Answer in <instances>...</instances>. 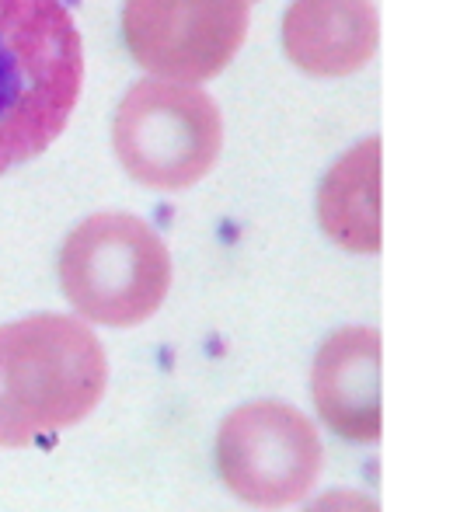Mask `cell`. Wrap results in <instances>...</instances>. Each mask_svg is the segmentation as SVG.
I'll return each instance as SVG.
<instances>
[{
    "label": "cell",
    "instance_id": "cell-3",
    "mask_svg": "<svg viewBox=\"0 0 474 512\" xmlns=\"http://www.w3.org/2000/svg\"><path fill=\"white\" fill-rule=\"evenodd\" d=\"M63 297L105 328H136L171 290V255L157 230L129 213H95L60 251Z\"/></svg>",
    "mask_w": 474,
    "mask_h": 512
},
{
    "label": "cell",
    "instance_id": "cell-8",
    "mask_svg": "<svg viewBox=\"0 0 474 512\" xmlns=\"http://www.w3.org/2000/svg\"><path fill=\"white\" fill-rule=\"evenodd\" d=\"M377 32L370 0H293L283 18V49L304 74L346 77L373 60Z\"/></svg>",
    "mask_w": 474,
    "mask_h": 512
},
{
    "label": "cell",
    "instance_id": "cell-4",
    "mask_svg": "<svg viewBox=\"0 0 474 512\" xmlns=\"http://www.w3.org/2000/svg\"><path fill=\"white\" fill-rule=\"evenodd\" d=\"M116 157L133 182L178 192L213 171L224 143L220 108L206 91L182 81H140L112 122Z\"/></svg>",
    "mask_w": 474,
    "mask_h": 512
},
{
    "label": "cell",
    "instance_id": "cell-7",
    "mask_svg": "<svg viewBox=\"0 0 474 512\" xmlns=\"http://www.w3.org/2000/svg\"><path fill=\"white\" fill-rule=\"evenodd\" d=\"M311 394L328 429L353 443L380 439V331L342 328L314 356Z\"/></svg>",
    "mask_w": 474,
    "mask_h": 512
},
{
    "label": "cell",
    "instance_id": "cell-6",
    "mask_svg": "<svg viewBox=\"0 0 474 512\" xmlns=\"http://www.w3.org/2000/svg\"><path fill=\"white\" fill-rule=\"evenodd\" d=\"M122 35L147 74L203 84L241 49L248 0H126Z\"/></svg>",
    "mask_w": 474,
    "mask_h": 512
},
{
    "label": "cell",
    "instance_id": "cell-5",
    "mask_svg": "<svg viewBox=\"0 0 474 512\" xmlns=\"http://www.w3.org/2000/svg\"><path fill=\"white\" fill-rule=\"evenodd\" d=\"M224 485L255 509H286L307 499L325 467V446L304 411L283 401L234 408L217 432Z\"/></svg>",
    "mask_w": 474,
    "mask_h": 512
},
{
    "label": "cell",
    "instance_id": "cell-9",
    "mask_svg": "<svg viewBox=\"0 0 474 512\" xmlns=\"http://www.w3.org/2000/svg\"><path fill=\"white\" fill-rule=\"evenodd\" d=\"M318 220L339 248L356 255L380 251V140H363L325 175Z\"/></svg>",
    "mask_w": 474,
    "mask_h": 512
},
{
    "label": "cell",
    "instance_id": "cell-2",
    "mask_svg": "<svg viewBox=\"0 0 474 512\" xmlns=\"http://www.w3.org/2000/svg\"><path fill=\"white\" fill-rule=\"evenodd\" d=\"M109 359L88 324L32 314L0 324V446H32L84 422L105 398Z\"/></svg>",
    "mask_w": 474,
    "mask_h": 512
},
{
    "label": "cell",
    "instance_id": "cell-1",
    "mask_svg": "<svg viewBox=\"0 0 474 512\" xmlns=\"http://www.w3.org/2000/svg\"><path fill=\"white\" fill-rule=\"evenodd\" d=\"M84 46L63 0H0V175L35 161L67 129Z\"/></svg>",
    "mask_w": 474,
    "mask_h": 512
},
{
    "label": "cell",
    "instance_id": "cell-10",
    "mask_svg": "<svg viewBox=\"0 0 474 512\" xmlns=\"http://www.w3.org/2000/svg\"><path fill=\"white\" fill-rule=\"evenodd\" d=\"M304 512H380V506L363 492H325Z\"/></svg>",
    "mask_w": 474,
    "mask_h": 512
}]
</instances>
